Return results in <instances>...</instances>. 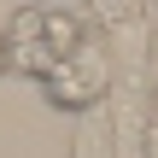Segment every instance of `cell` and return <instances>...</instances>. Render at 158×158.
Here are the masks:
<instances>
[{"label":"cell","instance_id":"cell-1","mask_svg":"<svg viewBox=\"0 0 158 158\" xmlns=\"http://www.w3.org/2000/svg\"><path fill=\"white\" fill-rule=\"evenodd\" d=\"M106 53H111V88L100 111H106L111 158H147L158 117V12L147 0L106 23Z\"/></svg>","mask_w":158,"mask_h":158},{"label":"cell","instance_id":"cell-5","mask_svg":"<svg viewBox=\"0 0 158 158\" xmlns=\"http://www.w3.org/2000/svg\"><path fill=\"white\" fill-rule=\"evenodd\" d=\"M129 6H141V0H94V12H100V18H106V23H111V18H123V12H129Z\"/></svg>","mask_w":158,"mask_h":158},{"label":"cell","instance_id":"cell-6","mask_svg":"<svg viewBox=\"0 0 158 158\" xmlns=\"http://www.w3.org/2000/svg\"><path fill=\"white\" fill-rule=\"evenodd\" d=\"M0 76H6V29H0Z\"/></svg>","mask_w":158,"mask_h":158},{"label":"cell","instance_id":"cell-3","mask_svg":"<svg viewBox=\"0 0 158 158\" xmlns=\"http://www.w3.org/2000/svg\"><path fill=\"white\" fill-rule=\"evenodd\" d=\"M106 88H111V53H106V35H100V23L41 76V94L59 106V111H94V106H106Z\"/></svg>","mask_w":158,"mask_h":158},{"label":"cell","instance_id":"cell-2","mask_svg":"<svg viewBox=\"0 0 158 158\" xmlns=\"http://www.w3.org/2000/svg\"><path fill=\"white\" fill-rule=\"evenodd\" d=\"M88 29H94L88 12H70L64 0H29V6H18L12 23H6V70L41 82Z\"/></svg>","mask_w":158,"mask_h":158},{"label":"cell","instance_id":"cell-4","mask_svg":"<svg viewBox=\"0 0 158 158\" xmlns=\"http://www.w3.org/2000/svg\"><path fill=\"white\" fill-rule=\"evenodd\" d=\"M70 158H111V135H106V111H76V135H70Z\"/></svg>","mask_w":158,"mask_h":158}]
</instances>
